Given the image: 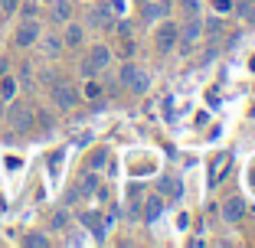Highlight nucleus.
Listing matches in <instances>:
<instances>
[{"instance_id":"1","label":"nucleus","mask_w":255,"mask_h":248,"mask_svg":"<svg viewBox=\"0 0 255 248\" xmlns=\"http://www.w3.org/2000/svg\"><path fill=\"white\" fill-rule=\"evenodd\" d=\"M200 36H203V20H200V16H190L187 26H183V36H180V53L190 56L196 49V39H200Z\"/></svg>"},{"instance_id":"2","label":"nucleus","mask_w":255,"mask_h":248,"mask_svg":"<svg viewBox=\"0 0 255 248\" xmlns=\"http://www.w3.org/2000/svg\"><path fill=\"white\" fill-rule=\"evenodd\" d=\"M7 124L13 131H26V128H33V111H30V105H23V101H13L10 105V114H7Z\"/></svg>"},{"instance_id":"3","label":"nucleus","mask_w":255,"mask_h":248,"mask_svg":"<svg viewBox=\"0 0 255 248\" xmlns=\"http://www.w3.org/2000/svg\"><path fill=\"white\" fill-rule=\"evenodd\" d=\"M53 101H56V108L69 111V108H75L79 95H75V88H72V85H66V82H53Z\"/></svg>"},{"instance_id":"4","label":"nucleus","mask_w":255,"mask_h":248,"mask_svg":"<svg viewBox=\"0 0 255 248\" xmlns=\"http://www.w3.org/2000/svg\"><path fill=\"white\" fill-rule=\"evenodd\" d=\"M144 23H157L164 16H170V3L167 0H144Z\"/></svg>"},{"instance_id":"5","label":"nucleus","mask_w":255,"mask_h":248,"mask_svg":"<svg viewBox=\"0 0 255 248\" xmlns=\"http://www.w3.org/2000/svg\"><path fill=\"white\" fill-rule=\"evenodd\" d=\"M36 39H39V23L36 20L20 23V30H16V46H20V49H30Z\"/></svg>"},{"instance_id":"6","label":"nucleus","mask_w":255,"mask_h":248,"mask_svg":"<svg viewBox=\"0 0 255 248\" xmlns=\"http://www.w3.org/2000/svg\"><path fill=\"white\" fill-rule=\"evenodd\" d=\"M177 36H180V30H177L173 23H164V26L157 30V49L160 53H170L173 43H177Z\"/></svg>"},{"instance_id":"7","label":"nucleus","mask_w":255,"mask_h":248,"mask_svg":"<svg viewBox=\"0 0 255 248\" xmlns=\"http://www.w3.org/2000/svg\"><path fill=\"white\" fill-rule=\"evenodd\" d=\"M242 212H246V203H242V199H229V203L223 206V219L226 222H239Z\"/></svg>"},{"instance_id":"8","label":"nucleus","mask_w":255,"mask_h":248,"mask_svg":"<svg viewBox=\"0 0 255 248\" xmlns=\"http://www.w3.org/2000/svg\"><path fill=\"white\" fill-rule=\"evenodd\" d=\"M89 62L98 69V72H102V69L112 62V49H108V46H95V49H92V56H89Z\"/></svg>"},{"instance_id":"9","label":"nucleus","mask_w":255,"mask_h":248,"mask_svg":"<svg viewBox=\"0 0 255 248\" xmlns=\"http://www.w3.org/2000/svg\"><path fill=\"white\" fill-rule=\"evenodd\" d=\"M69 16H72V7H69L66 0H56V3H53V20L56 23H66Z\"/></svg>"},{"instance_id":"10","label":"nucleus","mask_w":255,"mask_h":248,"mask_svg":"<svg viewBox=\"0 0 255 248\" xmlns=\"http://www.w3.org/2000/svg\"><path fill=\"white\" fill-rule=\"evenodd\" d=\"M147 85H150V79H147V72H141V69H137V76L131 79V85H128V88H134L137 95H141V91H147Z\"/></svg>"},{"instance_id":"11","label":"nucleus","mask_w":255,"mask_h":248,"mask_svg":"<svg viewBox=\"0 0 255 248\" xmlns=\"http://www.w3.org/2000/svg\"><path fill=\"white\" fill-rule=\"evenodd\" d=\"M66 43H69V46H79V43H82V26L69 23V30H66Z\"/></svg>"},{"instance_id":"12","label":"nucleus","mask_w":255,"mask_h":248,"mask_svg":"<svg viewBox=\"0 0 255 248\" xmlns=\"http://www.w3.org/2000/svg\"><path fill=\"white\" fill-rule=\"evenodd\" d=\"M92 26H108V10L105 7H95V10H92Z\"/></svg>"},{"instance_id":"13","label":"nucleus","mask_w":255,"mask_h":248,"mask_svg":"<svg viewBox=\"0 0 255 248\" xmlns=\"http://www.w3.org/2000/svg\"><path fill=\"white\" fill-rule=\"evenodd\" d=\"M0 95H3V101H10V98L16 95V82L13 79H3V82H0Z\"/></svg>"},{"instance_id":"14","label":"nucleus","mask_w":255,"mask_h":248,"mask_svg":"<svg viewBox=\"0 0 255 248\" xmlns=\"http://www.w3.org/2000/svg\"><path fill=\"white\" fill-rule=\"evenodd\" d=\"M23 242H26V245H30V248H46V245H49V239H46V235H39V232L26 235V239H23Z\"/></svg>"},{"instance_id":"15","label":"nucleus","mask_w":255,"mask_h":248,"mask_svg":"<svg viewBox=\"0 0 255 248\" xmlns=\"http://www.w3.org/2000/svg\"><path fill=\"white\" fill-rule=\"evenodd\" d=\"M59 46H62V43H59L56 36H46V39H43V49H46L49 56H56V53H59Z\"/></svg>"},{"instance_id":"16","label":"nucleus","mask_w":255,"mask_h":248,"mask_svg":"<svg viewBox=\"0 0 255 248\" xmlns=\"http://www.w3.org/2000/svg\"><path fill=\"white\" fill-rule=\"evenodd\" d=\"M157 216H160V199H147V222H154Z\"/></svg>"},{"instance_id":"17","label":"nucleus","mask_w":255,"mask_h":248,"mask_svg":"<svg viewBox=\"0 0 255 248\" xmlns=\"http://www.w3.org/2000/svg\"><path fill=\"white\" fill-rule=\"evenodd\" d=\"M137 76V69L134 66H125V69H121V85H131V79H134Z\"/></svg>"},{"instance_id":"18","label":"nucleus","mask_w":255,"mask_h":248,"mask_svg":"<svg viewBox=\"0 0 255 248\" xmlns=\"http://www.w3.org/2000/svg\"><path fill=\"white\" fill-rule=\"evenodd\" d=\"M16 7H20V0H0V10H3V13H13Z\"/></svg>"},{"instance_id":"19","label":"nucleus","mask_w":255,"mask_h":248,"mask_svg":"<svg viewBox=\"0 0 255 248\" xmlns=\"http://www.w3.org/2000/svg\"><path fill=\"white\" fill-rule=\"evenodd\" d=\"M82 76H89V79H92V76H98V69H95V66H92V62H89V59H85V62H82Z\"/></svg>"},{"instance_id":"20","label":"nucleus","mask_w":255,"mask_h":248,"mask_svg":"<svg viewBox=\"0 0 255 248\" xmlns=\"http://www.w3.org/2000/svg\"><path fill=\"white\" fill-rule=\"evenodd\" d=\"M53 226H56V229L66 226V212H56V216H53Z\"/></svg>"},{"instance_id":"21","label":"nucleus","mask_w":255,"mask_h":248,"mask_svg":"<svg viewBox=\"0 0 255 248\" xmlns=\"http://www.w3.org/2000/svg\"><path fill=\"white\" fill-rule=\"evenodd\" d=\"M95 189V176H85V183H82V193H92Z\"/></svg>"},{"instance_id":"22","label":"nucleus","mask_w":255,"mask_h":248,"mask_svg":"<svg viewBox=\"0 0 255 248\" xmlns=\"http://www.w3.org/2000/svg\"><path fill=\"white\" fill-rule=\"evenodd\" d=\"M183 7H187L190 13H193V10H200V0H183Z\"/></svg>"}]
</instances>
